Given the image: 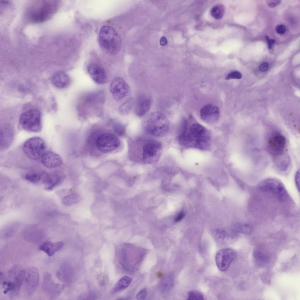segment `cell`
I'll return each mask as SVG.
<instances>
[{
	"mask_svg": "<svg viewBox=\"0 0 300 300\" xmlns=\"http://www.w3.org/2000/svg\"><path fill=\"white\" fill-rule=\"evenodd\" d=\"M267 148L274 161L288 156L286 154L287 141L285 137L280 132L274 131L269 136Z\"/></svg>",
	"mask_w": 300,
	"mask_h": 300,
	"instance_id": "obj_5",
	"label": "cell"
},
{
	"mask_svg": "<svg viewBox=\"0 0 300 300\" xmlns=\"http://www.w3.org/2000/svg\"><path fill=\"white\" fill-rule=\"evenodd\" d=\"M236 256V252L232 249L226 248L219 250L215 256L216 265L219 269L222 271H226Z\"/></svg>",
	"mask_w": 300,
	"mask_h": 300,
	"instance_id": "obj_13",
	"label": "cell"
},
{
	"mask_svg": "<svg viewBox=\"0 0 300 300\" xmlns=\"http://www.w3.org/2000/svg\"><path fill=\"white\" fill-rule=\"evenodd\" d=\"M25 277V291L28 296H30L38 285L39 274L38 269L34 267H29L27 270Z\"/></svg>",
	"mask_w": 300,
	"mask_h": 300,
	"instance_id": "obj_14",
	"label": "cell"
},
{
	"mask_svg": "<svg viewBox=\"0 0 300 300\" xmlns=\"http://www.w3.org/2000/svg\"><path fill=\"white\" fill-rule=\"evenodd\" d=\"M182 128L178 137L180 144L201 150L207 149L209 147L211 136L209 132L204 127L199 124L195 123L188 130L187 123H183Z\"/></svg>",
	"mask_w": 300,
	"mask_h": 300,
	"instance_id": "obj_1",
	"label": "cell"
},
{
	"mask_svg": "<svg viewBox=\"0 0 300 300\" xmlns=\"http://www.w3.org/2000/svg\"><path fill=\"white\" fill-rule=\"evenodd\" d=\"M280 2V1L279 0H270L268 1L267 4L270 7L273 8L279 4Z\"/></svg>",
	"mask_w": 300,
	"mask_h": 300,
	"instance_id": "obj_38",
	"label": "cell"
},
{
	"mask_svg": "<svg viewBox=\"0 0 300 300\" xmlns=\"http://www.w3.org/2000/svg\"><path fill=\"white\" fill-rule=\"evenodd\" d=\"M45 236V233L43 230L35 228H28L23 233L25 239L32 243L40 242L44 239Z\"/></svg>",
	"mask_w": 300,
	"mask_h": 300,
	"instance_id": "obj_19",
	"label": "cell"
},
{
	"mask_svg": "<svg viewBox=\"0 0 300 300\" xmlns=\"http://www.w3.org/2000/svg\"><path fill=\"white\" fill-rule=\"evenodd\" d=\"M52 83L56 88L63 89L67 87L71 82L70 79L65 72L59 71L56 72L52 78Z\"/></svg>",
	"mask_w": 300,
	"mask_h": 300,
	"instance_id": "obj_20",
	"label": "cell"
},
{
	"mask_svg": "<svg viewBox=\"0 0 300 300\" xmlns=\"http://www.w3.org/2000/svg\"><path fill=\"white\" fill-rule=\"evenodd\" d=\"M298 173H296L295 176V181L296 184V185L297 187V188L299 189V174H298Z\"/></svg>",
	"mask_w": 300,
	"mask_h": 300,
	"instance_id": "obj_42",
	"label": "cell"
},
{
	"mask_svg": "<svg viewBox=\"0 0 300 300\" xmlns=\"http://www.w3.org/2000/svg\"><path fill=\"white\" fill-rule=\"evenodd\" d=\"M147 295V290L143 289L140 291L137 294L136 298L138 300H144L146 299Z\"/></svg>",
	"mask_w": 300,
	"mask_h": 300,
	"instance_id": "obj_36",
	"label": "cell"
},
{
	"mask_svg": "<svg viewBox=\"0 0 300 300\" xmlns=\"http://www.w3.org/2000/svg\"><path fill=\"white\" fill-rule=\"evenodd\" d=\"M162 145L159 141L149 139L145 143L143 148L142 160L146 163L157 162L161 155Z\"/></svg>",
	"mask_w": 300,
	"mask_h": 300,
	"instance_id": "obj_9",
	"label": "cell"
},
{
	"mask_svg": "<svg viewBox=\"0 0 300 300\" xmlns=\"http://www.w3.org/2000/svg\"><path fill=\"white\" fill-rule=\"evenodd\" d=\"M224 12L223 6L221 4L214 6L211 8L210 13L212 16L217 19H220L223 16Z\"/></svg>",
	"mask_w": 300,
	"mask_h": 300,
	"instance_id": "obj_32",
	"label": "cell"
},
{
	"mask_svg": "<svg viewBox=\"0 0 300 300\" xmlns=\"http://www.w3.org/2000/svg\"><path fill=\"white\" fill-rule=\"evenodd\" d=\"M145 129L152 136L159 137L163 136L167 132L169 126V122L166 116L159 112L151 113L148 116L145 122Z\"/></svg>",
	"mask_w": 300,
	"mask_h": 300,
	"instance_id": "obj_4",
	"label": "cell"
},
{
	"mask_svg": "<svg viewBox=\"0 0 300 300\" xmlns=\"http://www.w3.org/2000/svg\"><path fill=\"white\" fill-rule=\"evenodd\" d=\"M167 43V39L165 37H163L161 38L160 40V44L162 45H165Z\"/></svg>",
	"mask_w": 300,
	"mask_h": 300,
	"instance_id": "obj_43",
	"label": "cell"
},
{
	"mask_svg": "<svg viewBox=\"0 0 300 300\" xmlns=\"http://www.w3.org/2000/svg\"><path fill=\"white\" fill-rule=\"evenodd\" d=\"M45 143L42 139L38 137H31L23 144L22 149L25 155L34 161L40 160L46 152Z\"/></svg>",
	"mask_w": 300,
	"mask_h": 300,
	"instance_id": "obj_7",
	"label": "cell"
},
{
	"mask_svg": "<svg viewBox=\"0 0 300 300\" xmlns=\"http://www.w3.org/2000/svg\"><path fill=\"white\" fill-rule=\"evenodd\" d=\"M7 126L0 131V148L4 149L8 148L12 140L13 132L11 128Z\"/></svg>",
	"mask_w": 300,
	"mask_h": 300,
	"instance_id": "obj_21",
	"label": "cell"
},
{
	"mask_svg": "<svg viewBox=\"0 0 300 300\" xmlns=\"http://www.w3.org/2000/svg\"><path fill=\"white\" fill-rule=\"evenodd\" d=\"M265 38L267 43L268 48L270 49L272 48L275 40L273 39L270 40L267 36H266Z\"/></svg>",
	"mask_w": 300,
	"mask_h": 300,
	"instance_id": "obj_40",
	"label": "cell"
},
{
	"mask_svg": "<svg viewBox=\"0 0 300 300\" xmlns=\"http://www.w3.org/2000/svg\"><path fill=\"white\" fill-rule=\"evenodd\" d=\"M71 270L70 266L67 263H63L57 272V278L64 283H68L71 277Z\"/></svg>",
	"mask_w": 300,
	"mask_h": 300,
	"instance_id": "obj_25",
	"label": "cell"
},
{
	"mask_svg": "<svg viewBox=\"0 0 300 300\" xmlns=\"http://www.w3.org/2000/svg\"><path fill=\"white\" fill-rule=\"evenodd\" d=\"M133 104V101L132 98L127 99L119 106L118 109L119 112L122 115L128 113L132 109Z\"/></svg>",
	"mask_w": 300,
	"mask_h": 300,
	"instance_id": "obj_30",
	"label": "cell"
},
{
	"mask_svg": "<svg viewBox=\"0 0 300 300\" xmlns=\"http://www.w3.org/2000/svg\"><path fill=\"white\" fill-rule=\"evenodd\" d=\"M80 198L76 194H73L67 195L62 199V203L66 206H70L78 203Z\"/></svg>",
	"mask_w": 300,
	"mask_h": 300,
	"instance_id": "obj_31",
	"label": "cell"
},
{
	"mask_svg": "<svg viewBox=\"0 0 300 300\" xmlns=\"http://www.w3.org/2000/svg\"><path fill=\"white\" fill-rule=\"evenodd\" d=\"M42 164L48 168H54L60 166L62 160L58 154L51 151H46L40 159Z\"/></svg>",
	"mask_w": 300,
	"mask_h": 300,
	"instance_id": "obj_17",
	"label": "cell"
},
{
	"mask_svg": "<svg viewBox=\"0 0 300 300\" xmlns=\"http://www.w3.org/2000/svg\"><path fill=\"white\" fill-rule=\"evenodd\" d=\"M269 67V65L267 63L265 62L261 64L259 67V69L260 71L264 72L267 70Z\"/></svg>",
	"mask_w": 300,
	"mask_h": 300,
	"instance_id": "obj_39",
	"label": "cell"
},
{
	"mask_svg": "<svg viewBox=\"0 0 300 300\" xmlns=\"http://www.w3.org/2000/svg\"><path fill=\"white\" fill-rule=\"evenodd\" d=\"M276 32L280 35L284 33L285 31L286 28L284 25H277L276 27Z\"/></svg>",
	"mask_w": 300,
	"mask_h": 300,
	"instance_id": "obj_37",
	"label": "cell"
},
{
	"mask_svg": "<svg viewBox=\"0 0 300 300\" xmlns=\"http://www.w3.org/2000/svg\"><path fill=\"white\" fill-rule=\"evenodd\" d=\"M47 173L34 172L25 175V179L31 183L36 184L42 182L44 183Z\"/></svg>",
	"mask_w": 300,
	"mask_h": 300,
	"instance_id": "obj_27",
	"label": "cell"
},
{
	"mask_svg": "<svg viewBox=\"0 0 300 300\" xmlns=\"http://www.w3.org/2000/svg\"><path fill=\"white\" fill-rule=\"evenodd\" d=\"M204 298L203 294L197 291H191L188 293V300H203L204 299Z\"/></svg>",
	"mask_w": 300,
	"mask_h": 300,
	"instance_id": "obj_33",
	"label": "cell"
},
{
	"mask_svg": "<svg viewBox=\"0 0 300 300\" xmlns=\"http://www.w3.org/2000/svg\"><path fill=\"white\" fill-rule=\"evenodd\" d=\"M63 179L62 175L59 174L47 173L44 183L45 184V189L48 191L52 190L61 183Z\"/></svg>",
	"mask_w": 300,
	"mask_h": 300,
	"instance_id": "obj_23",
	"label": "cell"
},
{
	"mask_svg": "<svg viewBox=\"0 0 300 300\" xmlns=\"http://www.w3.org/2000/svg\"><path fill=\"white\" fill-rule=\"evenodd\" d=\"M64 243L61 241L53 243L47 241L43 243L39 249L45 252L48 256H52L56 252L61 249L63 246Z\"/></svg>",
	"mask_w": 300,
	"mask_h": 300,
	"instance_id": "obj_22",
	"label": "cell"
},
{
	"mask_svg": "<svg viewBox=\"0 0 300 300\" xmlns=\"http://www.w3.org/2000/svg\"><path fill=\"white\" fill-rule=\"evenodd\" d=\"M241 73L238 71H233L228 74L226 78V80L230 79H240L241 78Z\"/></svg>",
	"mask_w": 300,
	"mask_h": 300,
	"instance_id": "obj_35",
	"label": "cell"
},
{
	"mask_svg": "<svg viewBox=\"0 0 300 300\" xmlns=\"http://www.w3.org/2000/svg\"><path fill=\"white\" fill-rule=\"evenodd\" d=\"M258 188L263 192L272 195L281 201H285L288 198V193L283 184L276 179L269 178L263 180L259 184Z\"/></svg>",
	"mask_w": 300,
	"mask_h": 300,
	"instance_id": "obj_6",
	"label": "cell"
},
{
	"mask_svg": "<svg viewBox=\"0 0 300 300\" xmlns=\"http://www.w3.org/2000/svg\"><path fill=\"white\" fill-rule=\"evenodd\" d=\"M98 149L104 153L110 152L118 148L120 145L119 138L115 134L106 133L100 135L96 141Z\"/></svg>",
	"mask_w": 300,
	"mask_h": 300,
	"instance_id": "obj_10",
	"label": "cell"
},
{
	"mask_svg": "<svg viewBox=\"0 0 300 300\" xmlns=\"http://www.w3.org/2000/svg\"><path fill=\"white\" fill-rule=\"evenodd\" d=\"M174 284L173 277L171 275L166 276L163 279L161 284V289L162 291L168 292L170 291Z\"/></svg>",
	"mask_w": 300,
	"mask_h": 300,
	"instance_id": "obj_29",
	"label": "cell"
},
{
	"mask_svg": "<svg viewBox=\"0 0 300 300\" xmlns=\"http://www.w3.org/2000/svg\"><path fill=\"white\" fill-rule=\"evenodd\" d=\"M132 280V278L129 277H123L116 283L111 290L110 293L114 294L125 289L129 285Z\"/></svg>",
	"mask_w": 300,
	"mask_h": 300,
	"instance_id": "obj_26",
	"label": "cell"
},
{
	"mask_svg": "<svg viewBox=\"0 0 300 300\" xmlns=\"http://www.w3.org/2000/svg\"><path fill=\"white\" fill-rule=\"evenodd\" d=\"M98 40L102 49L108 53L112 55L117 54L121 45L120 37L112 27L105 25L101 28Z\"/></svg>",
	"mask_w": 300,
	"mask_h": 300,
	"instance_id": "obj_2",
	"label": "cell"
},
{
	"mask_svg": "<svg viewBox=\"0 0 300 300\" xmlns=\"http://www.w3.org/2000/svg\"><path fill=\"white\" fill-rule=\"evenodd\" d=\"M20 226L18 222H14L10 223L5 226L0 232V237L4 239H9L15 233Z\"/></svg>",
	"mask_w": 300,
	"mask_h": 300,
	"instance_id": "obj_24",
	"label": "cell"
},
{
	"mask_svg": "<svg viewBox=\"0 0 300 300\" xmlns=\"http://www.w3.org/2000/svg\"><path fill=\"white\" fill-rule=\"evenodd\" d=\"M253 257L255 262L259 266H264L269 261V257L259 251L255 250L254 251Z\"/></svg>",
	"mask_w": 300,
	"mask_h": 300,
	"instance_id": "obj_28",
	"label": "cell"
},
{
	"mask_svg": "<svg viewBox=\"0 0 300 300\" xmlns=\"http://www.w3.org/2000/svg\"><path fill=\"white\" fill-rule=\"evenodd\" d=\"M88 73L96 83L102 84L107 83V76L105 69L99 64L91 62L87 67Z\"/></svg>",
	"mask_w": 300,
	"mask_h": 300,
	"instance_id": "obj_15",
	"label": "cell"
},
{
	"mask_svg": "<svg viewBox=\"0 0 300 300\" xmlns=\"http://www.w3.org/2000/svg\"><path fill=\"white\" fill-rule=\"evenodd\" d=\"M25 272L20 265H16L9 271L7 278L3 283L4 293L9 292L12 297L17 296L19 294L21 286L25 277Z\"/></svg>",
	"mask_w": 300,
	"mask_h": 300,
	"instance_id": "obj_3",
	"label": "cell"
},
{
	"mask_svg": "<svg viewBox=\"0 0 300 300\" xmlns=\"http://www.w3.org/2000/svg\"><path fill=\"white\" fill-rule=\"evenodd\" d=\"M19 123L23 128L27 131L39 132L42 128L41 113L37 110L26 111L20 116Z\"/></svg>",
	"mask_w": 300,
	"mask_h": 300,
	"instance_id": "obj_8",
	"label": "cell"
},
{
	"mask_svg": "<svg viewBox=\"0 0 300 300\" xmlns=\"http://www.w3.org/2000/svg\"><path fill=\"white\" fill-rule=\"evenodd\" d=\"M114 127L115 132L119 135H122L124 134L125 127L121 124L116 122L114 124Z\"/></svg>",
	"mask_w": 300,
	"mask_h": 300,
	"instance_id": "obj_34",
	"label": "cell"
},
{
	"mask_svg": "<svg viewBox=\"0 0 300 300\" xmlns=\"http://www.w3.org/2000/svg\"><path fill=\"white\" fill-rule=\"evenodd\" d=\"M220 116L219 108L212 104H207L202 107L200 110V116L201 119L208 123H213L216 122Z\"/></svg>",
	"mask_w": 300,
	"mask_h": 300,
	"instance_id": "obj_16",
	"label": "cell"
},
{
	"mask_svg": "<svg viewBox=\"0 0 300 300\" xmlns=\"http://www.w3.org/2000/svg\"><path fill=\"white\" fill-rule=\"evenodd\" d=\"M110 90L114 99L117 101L120 100L127 96L130 92L128 85L119 77H115L112 80L110 85Z\"/></svg>",
	"mask_w": 300,
	"mask_h": 300,
	"instance_id": "obj_12",
	"label": "cell"
},
{
	"mask_svg": "<svg viewBox=\"0 0 300 300\" xmlns=\"http://www.w3.org/2000/svg\"><path fill=\"white\" fill-rule=\"evenodd\" d=\"M42 287L45 295L51 299L57 297L64 289V284L54 282L51 275L48 272L44 275Z\"/></svg>",
	"mask_w": 300,
	"mask_h": 300,
	"instance_id": "obj_11",
	"label": "cell"
},
{
	"mask_svg": "<svg viewBox=\"0 0 300 300\" xmlns=\"http://www.w3.org/2000/svg\"><path fill=\"white\" fill-rule=\"evenodd\" d=\"M151 104V100L149 96L144 94L139 95L135 104V114L139 117L144 116L149 111Z\"/></svg>",
	"mask_w": 300,
	"mask_h": 300,
	"instance_id": "obj_18",
	"label": "cell"
},
{
	"mask_svg": "<svg viewBox=\"0 0 300 300\" xmlns=\"http://www.w3.org/2000/svg\"><path fill=\"white\" fill-rule=\"evenodd\" d=\"M185 214L183 212H180L175 219V221L178 222L181 220L184 217Z\"/></svg>",
	"mask_w": 300,
	"mask_h": 300,
	"instance_id": "obj_41",
	"label": "cell"
}]
</instances>
